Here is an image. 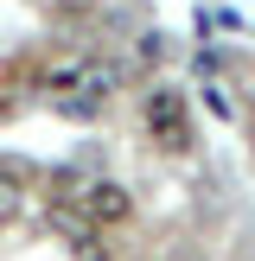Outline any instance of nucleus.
I'll list each match as a JSON object with an SVG mask.
<instances>
[{"instance_id": "nucleus-1", "label": "nucleus", "mask_w": 255, "mask_h": 261, "mask_svg": "<svg viewBox=\"0 0 255 261\" xmlns=\"http://www.w3.org/2000/svg\"><path fill=\"white\" fill-rule=\"evenodd\" d=\"M147 134L160 140L166 153H178L191 140V127H185V102H178V89H147Z\"/></svg>"}, {"instance_id": "nucleus-2", "label": "nucleus", "mask_w": 255, "mask_h": 261, "mask_svg": "<svg viewBox=\"0 0 255 261\" xmlns=\"http://www.w3.org/2000/svg\"><path fill=\"white\" fill-rule=\"evenodd\" d=\"M83 204H89L83 217H89L96 229H102V223H128V217H134L128 191H121V185H109V178H102V185H89V191H83Z\"/></svg>"}, {"instance_id": "nucleus-3", "label": "nucleus", "mask_w": 255, "mask_h": 261, "mask_svg": "<svg viewBox=\"0 0 255 261\" xmlns=\"http://www.w3.org/2000/svg\"><path fill=\"white\" fill-rule=\"evenodd\" d=\"M45 223H51V229H58V236H64V242H76V249H89V236H96V223H89V217H83V211H76V204H70V198H58V204H51V211H45Z\"/></svg>"}, {"instance_id": "nucleus-4", "label": "nucleus", "mask_w": 255, "mask_h": 261, "mask_svg": "<svg viewBox=\"0 0 255 261\" xmlns=\"http://www.w3.org/2000/svg\"><path fill=\"white\" fill-rule=\"evenodd\" d=\"M26 166H0V223L7 217H19V198H26Z\"/></svg>"}, {"instance_id": "nucleus-5", "label": "nucleus", "mask_w": 255, "mask_h": 261, "mask_svg": "<svg viewBox=\"0 0 255 261\" xmlns=\"http://www.w3.org/2000/svg\"><path fill=\"white\" fill-rule=\"evenodd\" d=\"M0 115H7V102H0Z\"/></svg>"}]
</instances>
